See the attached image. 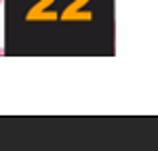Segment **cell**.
<instances>
[{
  "label": "cell",
  "mask_w": 158,
  "mask_h": 151,
  "mask_svg": "<svg viewBox=\"0 0 158 151\" xmlns=\"http://www.w3.org/2000/svg\"><path fill=\"white\" fill-rule=\"evenodd\" d=\"M0 2H2V0H0Z\"/></svg>",
  "instance_id": "1"
}]
</instances>
